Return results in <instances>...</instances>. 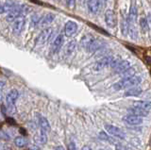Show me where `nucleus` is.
Returning <instances> with one entry per match:
<instances>
[{"label": "nucleus", "instance_id": "obj_11", "mask_svg": "<svg viewBox=\"0 0 151 150\" xmlns=\"http://www.w3.org/2000/svg\"><path fill=\"white\" fill-rule=\"evenodd\" d=\"M18 5L15 0H8L3 4H0V14H8Z\"/></svg>", "mask_w": 151, "mask_h": 150}, {"label": "nucleus", "instance_id": "obj_14", "mask_svg": "<svg viewBox=\"0 0 151 150\" xmlns=\"http://www.w3.org/2000/svg\"><path fill=\"white\" fill-rule=\"evenodd\" d=\"M96 38L92 34H85L81 40H80V45L81 47H83L84 49H86L88 51V49L90 48V46L92 45V44L93 43V41Z\"/></svg>", "mask_w": 151, "mask_h": 150}, {"label": "nucleus", "instance_id": "obj_25", "mask_svg": "<svg viewBox=\"0 0 151 150\" xmlns=\"http://www.w3.org/2000/svg\"><path fill=\"white\" fill-rule=\"evenodd\" d=\"M140 27H141V30L145 33L149 30V23L148 20L146 17H142L140 19Z\"/></svg>", "mask_w": 151, "mask_h": 150}, {"label": "nucleus", "instance_id": "obj_1", "mask_svg": "<svg viewBox=\"0 0 151 150\" xmlns=\"http://www.w3.org/2000/svg\"><path fill=\"white\" fill-rule=\"evenodd\" d=\"M143 78L140 76H133V77H129V78H122L121 80L113 84L112 88L114 89L115 91H120L123 89H127V88H133L136 87L137 85L142 82Z\"/></svg>", "mask_w": 151, "mask_h": 150}, {"label": "nucleus", "instance_id": "obj_30", "mask_svg": "<svg viewBox=\"0 0 151 150\" xmlns=\"http://www.w3.org/2000/svg\"><path fill=\"white\" fill-rule=\"evenodd\" d=\"M115 150H132L129 146L123 144H115Z\"/></svg>", "mask_w": 151, "mask_h": 150}, {"label": "nucleus", "instance_id": "obj_18", "mask_svg": "<svg viewBox=\"0 0 151 150\" xmlns=\"http://www.w3.org/2000/svg\"><path fill=\"white\" fill-rule=\"evenodd\" d=\"M132 105H133V107H135V108H139V109L145 111H151V101L138 100V101H134Z\"/></svg>", "mask_w": 151, "mask_h": 150}, {"label": "nucleus", "instance_id": "obj_10", "mask_svg": "<svg viewBox=\"0 0 151 150\" xmlns=\"http://www.w3.org/2000/svg\"><path fill=\"white\" fill-rule=\"evenodd\" d=\"M64 44V36L63 34H59L56 37L53 44L51 45V52L52 54H57L60 52V50L63 47Z\"/></svg>", "mask_w": 151, "mask_h": 150}, {"label": "nucleus", "instance_id": "obj_38", "mask_svg": "<svg viewBox=\"0 0 151 150\" xmlns=\"http://www.w3.org/2000/svg\"><path fill=\"white\" fill-rule=\"evenodd\" d=\"M150 145H151V140H150Z\"/></svg>", "mask_w": 151, "mask_h": 150}, {"label": "nucleus", "instance_id": "obj_22", "mask_svg": "<svg viewBox=\"0 0 151 150\" xmlns=\"http://www.w3.org/2000/svg\"><path fill=\"white\" fill-rule=\"evenodd\" d=\"M76 47H77V42L75 40L73 41H70L69 43L65 45V48H64V55L65 56H70L72 55L73 52L75 51Z\"/></svg>", "mask_w": 151, "mask_h": 150}, {"label": "nucleus", "instance_id": "obj_21", "mask_svg": "<svg viewBox=\"0 0 151 150\" xmlns=\"http://www.w3.org/2000/svg\"><path fill=\"white\" fill-rule=\"evenodd\" d=\"M143 90H142V88H139V87H133V88H130L127 91H126L124 93V95L125 97H132V96H138L140 95Z\"/></svg>", "mask_w": 151, "mask_h": 150}, {"label": "nucleus", "instance_id": "obj_39", "mask_svg": "<svg viewBox=\"0 0 151 150\" xmlns=\"http://www.w3.org/2000/svg\"><path fill=\"white\" fill-rule=\"evenodd\" d=\"M103 1H106V0H103Z\"/></svg>", "mask_w": 151, "mask_h": 150}, {"label": "nucleus", "instance_id": "obj_37", "mask_svg": "<svg viewBox=\"0 0 151 150\" xmlns=\"http://www.w3.org/2000/svg\"><path fill=\"white\" fill-rule=\"evenodd\" d=\"M1 150H8V149H1Z\"/></svg>", "mask_w": 151, "mask_h": 150}, {"label": "nucleus", "instance_id": "obj_5", "mask_svg": "<svg viewBox=\"0 0 151 150\" xmlns=\"http://www.w3.org/2000/svg\"><path fill=\"white\" fill-rule=\"evenodd\" d=\"M113 58L114 57H112V56H107V57H104L99 60H97V62L93 65V71H101V70L105 69L106 67L111 66Z\"/></svg>", "mask_w": 151, "mask_h": 150}, {"label": "nucleus", "instance_id": "obj_26", "mask_svg": "<svg viewBox=\"0 0 151 150\" xmlns=\"http://www.w3.org/2000/svg\"><path fill=\"white\" fill-rule=\"evenodd\" d=\"M41 19H42V16L39 14V13H34V14H32L30 17V27H35L37 26H39Z\"/></svg>", "mask_w": 151, "mask_h": 150}, {"label": "nucleus", "instance_id": "obj_4", "mask_svg": "<svg viewBox=\"0 0 151 150\" xmlns=\"http://www.w3.org/2000/svg\"><path fill=\"white\" fill-rule=\"evenodd\" d=\"M105 129H106V132L111 135L115 137L117 139H120V140H125L126 139V133L123 131L121 128H119L118 126H114V125H110V124H106L105 125Z\"/></svg>", "mask_w": 151, "mask_h": 150}, {"label": "nucleus", "instance_id": "obj_28", "mask_svg": "<svg viewBox=\"0 0 151 150\" xmlns=\"http://www.w3.org/2000/svg\"><path fill=\"white\" fill-rule=\"evenodd\" d=\"M111 135H109L107 132L105 131L101 130L100 132L98 133V138L102 140V141H105V142H109V143H113V140L110 137Z\"/></svg>", "mask_w": 151, "mask_h": 150}, {"label": "nucleus", "instance_id": "obj_36", "mask_svg": "<svg viewBox=\"0 0 151 150\" xmlns=\"http://www.w3.org/2000/svg\"><path fill=\"white\" fill-rule=\"evenodd\" d=\"M81 150H93L90 146H88V145H84V146L81 148Z\"/></svg>", "mask_w": 151, "mask_h": 150}, {"label": "nucleus", "instance_id": "obj_27", "mask_svg": "<svg viewBox=\"0 0 151 150\" xmlns=\"http://www.w3.org/2000/svg\"><path fill=\"white\" fill-rule=\"evenodd\" d=\"M135 73H136V69L133 67H129V69H127L125 72H123L121 75L122 78H129V77H133L135 76Z\"/></svg>", "mask_w": 151, "mask_h": 150}, {"label": "nucleus", "instance_id": "obj_17", "mask_svg": "<svg viewBox=\"0 0 151 150\" xmlns=\"http://www.w3.org/2000/svg\"><path fill=\"white\" fill-rule=\"evenodd\" d=\"M99 6H100V2L99 0H88L87 1V8L90 13L92 14H96L99 10Z\"/></svg>", "mask_w": 151, "mask_h": 150}, {"label": "nucleus", "instance_id": "obj_2", "mask_svg": "<svg viewBox=\"0 0 151 150\" xmlns=\"http://www.w3.org/2000/svg\"><path fill=\"white\" fill-rule=\"evenodd\" d=\"M30 11V8L26 4H18V5L13 9L12 11H9L6 14V21L7 22H14L16 19L20 17H25Z\"/></svg>", "mask_w": 151, "mask_h": 150}, {"label": "nucleus", "instance_id": "obj_31", "mask_svg": "<svg viewBox=\"0 0 151 150\" xmlns=\"http://www.w3.org/2000/svg\"><path fill=\"white\" fill-rule=\"evenodd\" d=\"M76 3H77V0H66V6L70 10H74L76 7Z\"/></svg>", "mask_w": 151, "mask_h": 150}, {"label": "nucleus", "instance_id": "obj_33", "mask_svg": "<svg viewBox=\"0 0 151 150\" xmlns=\"http://www.w3.org/2000/svg\"><path fill=\"white\" fill-rule=\"evenodd\" d=\"M5 87H6V81L4 79H0V93H3Z\"/></svg>", "mask_w": 151, "mask_h": 150}, {"label": "nucleus", "instance_id": "obj_29", "mask_svg": "<svg viewBox=\"0 0 151 150\" xmlns=\"http://www.w3.org/2000/svg\"><path fill=\"white\" fill-rule=\"evenodd\" d=\"M47 140H48V137H47V132L45 130H40V142L45 144L47 143Z\"/></svg>", "mask_w": 151, "mask_h": 150}, {"label": "nucleus", "instance_id": "obj_6", "mask_svg": "<svg viewBox=\"0 0 151 150\" xmlns=\"http://www.w3.org/2000/svg\"><path fill=\"white\" fill-rule=\"evenodd\" d=\"M18 98L19 91L16 90V89H12L5 96V102H6V105L8 106V108H13L15 106V103Z\"/></svg>", "mask_w": 151, "mask_h": 150}, {"label": "nucleus", "instance_id": "obj_15", "mask_svg": "<svg viewBox=\"0 0 151 150\" xmlns=\"http://www.w3.org/2000/svg\"><path fill=\"white\" fill-rule=\"evenodd\" d=\"M55 18H56V15L54 14V13H51V12L46 13V14H45L44 16H42V19H41V21H40L39 26H40L41 27H42V29L48 27L47 26L50 25L51 23L55 20Z\"/></svg>", "mask_w": 151, "mask_h": 150}, {"label": "nucleus", "instance_id": "obj_20", "mask_svg": "<svg viewBox=\"0 0 151 150\" xmlns=\"http://www.w3.org/2000/svg\"><path fill=\"white\" fill-rule=\"evenodd\" d=\"M120 27H121V32L122 34L126 36L129 33V21L124 15V13H121V19H120Z\"/></svg>", "mask_w": 151, "mask_h": 150}, {"label": "nucleus", "instance_id": "obj_34", "mask_svg": "<svg viewBox=\"0 0 151 150\" xmlns=\"http://www.w3.org/2000/svg\"><path fill=\"white\" fill-rule=\"evenodd\" d=\"M69 150H77V146H76L75 143H70L69 144Z\"/></svg>", "mask_w": 151, "mask_h": 150}, {"label": "nucleus", "instance_id": "obj_32", "mask_svg": "<svg viewBox=\"0 0 151 150\" xmlns=\"http://www.w3.org/2000/svg\"><path fill=\"white\" fill-rule=\"evenodd\" d=\"M130 143L132 144L133 146H135L136 148H141L142 146V142L139 140V139H132L130 141Z\"/></svg>", "mask_w": 151, "mask_h": 150}, {"label": "nucleus", "instance_id": "obj_13", "mask_svg": "<svg viewBox=\"0 0 151 150\" xmlns=\"http://www.w3.org/2000/svg\"><path fill=\"white\" fill-rule=\"evenodd\" d=\"M129 67H131V62H129V60H121L116 66L113 68V70H114L115 74H122L123 72H125L126 70L129 69Z\"/></svg>", "mask_w": 151, "mask_h": 150}, {"label": "nucleus", "instance_id": "obj_19", "mask_svg": "<svg viewBox=\"0 0 151 150\" xmlns=\"http://www.w3.org/2000/svg\"><path fill=\"white\" fill-rule=\"evenodd\" d=\"M127 111L129 112V114H133V115H136V116H139V117H142V118L149 115L148 111H143V110L139 109V108H135V107H129V109H127Z\"/></svg>", "mask_w": 151, "mask_h": 150}, {"label": "nucleus", "instance_id": "obj_12", "mask_svg": "<svg viewBox=\"0 0 151 150\" xmlns=\"http://www.w3.org/2000/svg\"><path fill=\"white\" fill-rule=\"evenodd\" d=\"M105 22L106 25L111 27V29H113L116 26V16L115 13L112 10H108L105 12Z\"/></svg>", "mask_w": 151, "mask_h": 150}, {"label": "nucleus", "instance_id": "obj_24", "mask_svg": "<svg viewBox=\"0 0 151 150\" xmlns=\"http://www.w3.org/2000/svg\"><path fill=\"white\" fill-rule=\"evenodd\" d=\"M13 143L15 144V146L19 148H23L27 144V140L24 136H17V137L14 138Z\"/></svg>", "mask_w": 151, "mask_h": 150}, {"label": "nucleus", "instance_id": "obj_16", "mask_svg": "<svg viewBox=\"0 0 151 150\" xmlns=\"http://www.w3.org/2000/svg\"><path fill=\"white\" fill-rule=\"evenodd\" d=\"M38 121H39V125L42 130L46 131L47 133L51 130V126L49 124V121L47 120L46 117H45L42 114H38Z\"/></svg>", "mask_w": 151, "mask_h": 150}, {"label": "nucleus", "instance_id": "obj_7", "mask_svg": "<svg viewBox=\"0 0 151 150\" xmlns=\"http://www.w3.org/2000/svg\"><path fill=\"white\" fill-rule=\"evenodd\" d=\"M122 121L124 122L125 124L131 126H138L141 124H143V118L139 116H136L133 114H127L125 116L122 117Z\"/></svg>", "mask_w": 151, "mask_h": 150}, {"label": "nucleus", "instance_id": "obj_35", "mask_svg": "<svg viewBox=\"0 0 151 150\" xmlns=\"http://www.w3.org/2000/svg\"><path fill=\"white\" fill-rule=\"evenodd\" d=\"M55 150H65V148L63 146V145H58V146L55 147Z\"/></svg>", "mask_w": 151, "mask_h": 150}, {"label": "nucleus", "instance_id": "obj_3", "mask_svg": "<svg viewBox=\"0 0 151 150\" xmlns=\"http://www.w3.org/2000/svg\"><path fill=\"white\" fill-rule=\"evenodd\" d=\"M52 34H53V29L52 27H45V29H42L35 39V44L37 46H41L45 44L47 42L49 41L51 38Z\"/></svg>", "mask_w": 151, "mask_h": 150}, {"label": "nucleus", "instance_id": "obj_8", "mask_svg": "<svg viewBox=\"0 0 151 150\" xmlns=\"http://www.w3.org/2000/svg\"><path fill=\"white\" fill-rule=\"evenodd\" d=\"M26 27V17H20L16 19L12 24V32L15 35H20L25 29Z\"/></svg>", "mask_w": 151, "mask_h": 150}, {"label": "nucleus", "instance_id": "obj_23", "mask_svg": "<svg viewBox=\"0 0 151 150\" xmlns=\"http://www.w3.org/2000/svg\"><path fill=\"white\" fill-rule=\"evenodd\" d=\"M103 45H104V42L102 40L96 39L93 41V43L92 44V45L90 46V48L88 49V51H89V52H91V53H93V52H96V51L99 50L100 48H102Z\"/></svg>", "mask_w": 151, "mask_h": 150}, {"label": "nucleus", "instance_id": "obj_9", "mask_svg": "<svg viewBox=\"0 0 151 150\" xmlns=\"http://www.w3.org/2000/svg\"><path fill=\"white\" fill-rule=\"evenodd\" d=\"M78 26L74 21H67L64 25V34L66 37H72L77 33Z\"/></svg>", "mask_w": 151, "mask_h": 150}]
</instances>
